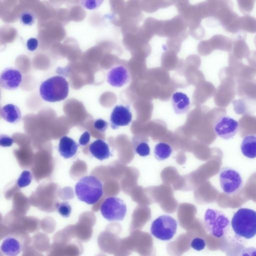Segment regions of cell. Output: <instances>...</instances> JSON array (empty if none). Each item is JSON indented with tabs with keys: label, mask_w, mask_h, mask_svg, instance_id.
<instances>
[{
	"label": "cell",
	"mask_w": 256,
	"mask_h": 256,
	"mask_svg": "<svg viewBox=\"0 0 256 256\" xmlns=\"http://www.w3.org/2000/svg\"><path fill=\"white\" fill-rule=\"evenodd\" d=\"M75 193L80 200L88 204H94L103 195V185L102 182L94 176H84L76 184Z\"/></svg>",
	"instance_id": "cell-1"
},
{
	"label": "cell",
	"mask_w": 256,
	"mask_h": 256,
	"mask_svg": "<svg viewBox=\"0 0 256 256\" xmlns=\"http://www.w3.org/2000/svg\"><path fill=\"white\" fill-rule=\"evenodd\" d=\"M231 225L239 236L250 239L256 235V212L248 208H240L234 214Z\"/></svg>",
	"instance_id": "cell-2"
},
{
	"label": "cell",
	"mask_w": 256,
	"mask_h": 256,
	"mask_svg": "<svg viewBox=\"0 0 256 256\" xmlns=\"http://www.w3.org/2000/svg\"><path fill=\"white\" fill-rule=\"evenodd\" d=\"M39 92L41 98L45 101L52 102H60L68 96L69 84L64 77L54 76L42 83Z\"/></svg>",
	"instance_id": "cell-3"
},
{
	"label": "cell",
	"mask_w": 256,
	"mask_h": 256,
	"mask_svg": "<svg viewBox=\"0 0 256 256\" xmlns=\"http://www.w3.org/2000/svg\"><path fill=\"white\" fill-rule=\"evenodd\" d=\"M230 221L226 216L218 210L208 208L204 216V228L211 236L222 238L226 234Z\"/></svg>",
	"instance_id": "cell-4"
},
{
	"label": "cell",
	"mask_w": 256,
	"mask_h": 256,
	"mask_svg": "<svg viewBox=\"0 0 256 256\" xmlns=\"http://www.w3.org/2000/svg\"><path fill=\"white\" fill-rule=\"evenodd\" d=\"M177 222L168 215H162L153 221L150 227L152 234L162 240H169L176 234Z\"/></svg>",
	"instance_id": "cell-5"
},
{
	"label": "cell",
	"mask_w": 256,
	"mask_h": 256,
	"mask_svg": "<svg viewBox=\"0 0 256 256\" xmlns=\"http://www.w3.org/2000/svg\"><path fill=\"white\" fill-rule=\"evenodd\" d=\"M102 216L110 222L124 220L127 211L126 206L124 200L116 196L106 198L100 208Z\"/></svg>",
	"instance_id": "cell-6"
},
{
	"label": "cell",
	"mask_w": 256,
	"mask_h": 256,
	"mask_svg": "<svg viewBox=\"0 0 256 256\" xmlns=\"http://www.w3.org/2000/svg\"><path fill=\"white\" fill-rule=\"evenodd\" d=\"M219 180L222 191L228 194H235L242 187L243 180L240 174L230 167L225 166L220 169Z\"/></svg>",
	"instance_id": "cell-7"
},
{
	"label": "cell",
	"mask_w": 256,
	"mask_h": 256,
	"mask_svg": "<svg viewBox=\"0 0 256 256\" xmlns=\"http://www.w3.org/2000/svg\"><path fill=\"white\" fill-rule=\"evenodd\" d=\"M238 129V122L228 116L220 117L214 126L216 134L224 140L232 138L237 134Z\"/></svg>",
	"instance_id": "cell-8"
},
{
	"label": "cell",
	"mask_w": 256,
	"mask_h": 256,
	"mask_svg": "<svg viewBox=\"0 0 256 256\" xmlns=\"http://www.w3.org/2000/svg\"><path fill=\"white\" fill-rule=\"evenodd\" d=\"M132 115L129 106L116 105L110 116V127L116 130L120 126H128L132 121Z\"/></svg>",
	"instance_id": "cell-9"
},
{
	"label": "cell",
	"mask_w": 256,
	"mask_h": 256,
	"mask_svg": "<svg viewBox=\"0 0 256 256\" xmlns=\"http://www.w3.org/2000/svg\"><path fill=\"white\" fill-rule=\"evenodd\" d=\"M22 80L21 72L17 68H6L2 72L0 76L1 87L7 90H14L20 85Z\"/></svg>",
	"instance_id": "cell-10"
},
{
	"label": "cell",
	"mask_w": 256,
	"mask_h": 256,
	"mask_svg": "<svg viewBox=\"0 0 256 256\" xmlns=\"http://www.w3.org/2000/svg\"><path fill=\"white\" fill-rule=\"evenodd\" d=\"M130 74L127 68L124 66L119 65L112 67L108 72L107 82L112 86L120 88L129 80Z\"/></svg>",
	"instance_id": "cell-11"
},
{
	"label": "cell",
	"mask_w": 256,
	"mask_h": 256,
	"mask_svg": "<svg viewBox=\"0 0 256 256\" xmlns=\"http://www.w3.org/2000/svg\"><path fill=\"white\" fill-rule=\"evenodd\" d=\"M171 102L174 112L176 114H186L190 109V98L182 92H176L174 93L172 96Z\"/></svg>",
	"instance_id": "cell-12"
},
{
	"label": "cell",
	"mask_w": 256,
	"mask_h": 256,
	"mask_svg": "<svg viewBox=\"0 0 256 256\" xmlns=\"http://www.w3.org/2000/svg\"><path fill=\"white\" fill-rule=\"evenodd\" d=\"M78 144L72 138L62 136L59 141L58 151L61 156L64 158L74 157L78 152Z\"/></svg>",
	"instance_id": "cell-13"
},
{
	"label": "cell",
	"mask_w": 256,
	"mask_h": 256,
	"mask_svg": "<svg viewBox=\"0 0 256 256\" xmlns=\"http://www.w3.org/2000/svg\"><path fill=\"white\" fill-rule=\"evenodd\" d=\"M89 150L93 156L100 160L108 158L112 156L109 145L101 139L96 140L90 144Z\"/></svg>",
	"instance_id": "cell-14"
},
{
	"label": "cell",
	"mask_w": 256,
	"mask_h": 256,
	"mask_svg": "<svg viewBox=\"0 0 256 256\" xmlns=\"http://www.w3.org/2000/svg\"><path fill=\"white\" fill-rule=\"evenodd\" d=\"M149 140L147 136L142 134L134 136L132 138V150L134 153L140 156H146L150 154Z\"/></svg>",
	"instance_id": "cell-15"
},
{
	"label": "cell",
	"mask_w": 256,
	"mask_h": 256,
	"mask_svg": "<svg viewBox=\"0 0 256 256\" xmlns=\"http://www.w3.org/2000/svg\"><path fill=\"white\" fill-rule=\"evenodd\" d=\"M22 248L20 242L14 236H8L2 242L0 250L6 256H17Z\"/></svg>",
	"instance_id": "cell-16"
},
{
	"label": "cell",
	"mask_w": 256,
	"mask_h": 256,
	"mask_svg": "<svg viewBox=\"0 0 256 256\" xmlns=\"http://www.w3.org/2000/svg\"><path fill=\"white\" fill-rule=\"evenodd\" d=\"M0 115L4 120L12 124L18 122L22 118L20 108L16 106L11 104L2 107Z\"/></svg>",
	"instance_id": "cell-17"
},
{
	"label": "cell",
	"mask_w": 256,
	"mask_h": 256,
	"mask_svg": "<svg viewBox=\"0 0 256 256\" xmlns=\"http://www.w3.org/2000/svg\"><path fill=\"white\" fill-rule=\"evenodd\" d=\"M240 149L242 154L250 158H256V136L248 135L242 142Z\"/></svg>",
	"instance_id": "cell-18"
},
{
	"label": "cell",
	"mask_w": 256,
	"mask_h": 256,
	"mask_svg": "<svg viewBox=\"0 0 256 256\" xmlns=\"http://www.w3.org/2000/svg\"><path fill=\"white\" fill-rule=\"evenodd\" d=\"M172 152V146L165 142L157 144L154 148V153L155 158L160 161L168 158Z\"/></svg>",
	"instance_id": "cell-19"
},
{
	"label": "cell",
	"mask_w": 256,
	"mask_h": 256,
	"mask_svg": "<svg viewBox=\"0 0 256 256\" xmlns=\"http://www.w3.org/2000/svg\"><path fill=\"white\" fill-rule=\"evenodd\" d=\"M56 207L58 214L62 217L68 218L70 216L72 208L68 202H57Z\"/></svg>",
	"instance_id": "cell-20"
},
{
	"label": "cell",
	"mask_w": 256,
	"mask_h": 256,
	"mask_svg": "<svg viewBox=\"0 0 256 256\" xmlns=\"http://www.w3.org/2000/svg\"><path fill=\"white\" fill-rule=\"evenodd\" d=\"M32 175L28 170L23 171L17 180L18 186L20 188H24L28 186L31 182Z\"/></svg>",
	"instance_id": "cell-21"
},
{
	"label": "cell",
	"mask_w": 256,
	"mask_h": 256,
	"mask_svg": "<svg viewBox=\"0 0 256 256\" xmlns=\"http://www.w3.org/2000/svg\"><path fill=\"white\" fill-rule=\"evenodd\" d=\"M36 20V16L34 14L30 11H25L20 16V21L24 26H32Z\"/></svg>",
	"instance_id": "cell-22"
},
{
	"label": "cell",
	"mask_w": 256,
	"mask_h": 256,
	"mask_svg": "<svg viewBox=\"0 0 256 256\" xmlns=\"http://www.w3.org/2000/svg\"><path fill=\"white\" fill-rule=\"evenodd\" d=\"M206 243L204 240L200 237H195L192 238L190 242V246L194 250L200 251L204 250L206 246Z\"/></svg>",
	"instance_id": "cell-23"
},
{
	"label": "cell",
	"mask_w": 256,
	"mask_h": 256,
	"mask_svg": "<svg viewBox=\"0 0 256 256\" xmlns=\"http://www.w3.org/2000/svg\"><path fill=\"white\" fill-rule=\"evenodd\" d=\"M103 2V0H82V6L87 9L94 10L97 8Z\"/></svg>",
	"instance_id": "cell-24"
},
{
	"label": "cell",
	"mask_w": 256,
	"mask_h": 256,
	"mask_svg": "<svg viewBox=\"0 0 256 256\" xmlns=\"http://www.w3.org/2000/svg\"><path fill=\"white\" fill-rule=\"evenodd\" d=\"M108 126V123L101 118L96 120L94 124V128L102 132H104L106 130Z\"/></svg>",
	"instance_id": "cell-25"
},
{
	"label": "cell",
	"mask_w": 256,
	"mask_h": 256,
	"mask_svg": "<svg viewBox=\"0 0 256 256\" xmlns=\"http://www.w3.org/2000/svg\"><path fill=\"white\" fill-rule=\"evenodd\" d=\"M14 143L13 139L10 136L2 134L0 136V145L2 147L10 146Z\"/></svg>",
	"instance_id": "cell-26"
},
{
	"label": "cell",
	"mask_w": 256,
	"mask_h": 256,
	"mask_svg": "<svg viewBox=\"0 0 256 256\" xmlns=\"http://www.w3.org/2000/svg\"><path fill=\"white\" fill-rule=\"evenodd\" d=\"M26 44L27 48L30 51L32 52L38 48V42L36 38H32L27 40Z\"/></svg>",
	"instance_id": "cell-27"
},
{
	"label": "cell",
	"mask_w": 256,
	"mask_h": 256,
	"mask_svg": "<svg viewBox=\"0 0 256 256\" xmlns=\"http://www.w3.org/2000/svg\"><path fill=\"white\" fill-rule=\"evenodd\" d=\"M239 256H256V248L252 246L244 248Z\"/></svg>",
	"instance_id": "cell-28"
},
{
	"label": "cell",
	"mask_w": 256,
	"mask_h": 256,
	"mask_svg": "<svg viewBox=\"0 0 256 256\" xmlns=\"http://www.w3.org/2000/svg\"><path fill=\"white\" fill-rule=\"evenodd\" d=\"M90 134L88 132H84L80 136L78 140L79 144L85 146L88 144L90 140Z\"/></svg>",
	"instance_id": "cell-29"
}]
</instances>
